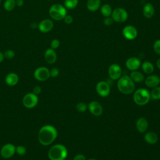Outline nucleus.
I'll return each instance as SVG.
<instances>
[{"mask_svg":"<svg viewBox=\"0 0 160 160\" xmlns=\"http://www.w3.org/2000/svg\"><path fill=\"white\" fill-rule=\"evenodd\" d=\"M1 0H0V4H1Z\"/></svg>","mask_w":160,"mask_h":160,"instance_id":"obj_43","label":"nucleus"},{"mask_svg":"<svg viewBox=\"0 0 160 160\" xmlns=\"http://www.w3.org/2000/svg\"><path fill=\"white\" fill-rule=\"evenodd\" d=\"M150 99V92L144 88L138 89L133 94V100L134 102L139 106H144L146 104L148 103Z\"/></svg>","mask_w":160,"mask_h":160,"instance_id":"obj_5","label":"nucleus"},{"mask_svg":"<svg viewBox=\"0 0 160 160\" xmlns=\"http://www.w3.org/2000/svg\"><path fill=\"white\" fill-rule=\"evenodd\" d=\"M156 65H157V67L160 69V58L157 61Z\"/></svg>","mask_w":160,"mask_h":160,"instance_id":"obj_41","label":"nucleus"},{"mask_svg":"<svg viewBox=\"0 0 160 160\" xmlns=\"http://www.w3.org/2000/svg\"><path fill=\"white\" fill-rule=\"evenodd\" d=\"M154 12H155L154 8L151 3L148 2L143 6L142 14L145 18L148 19L151 18L154 16Z\"/></svg>","mask_w":160,"mask_h":160,"instance_id":"obj_19","label":"nucleus"},{"mask_svg":"<svg viewBox=\"0 0 160 160\" xmlns=\"http://www.w3.org/2000/svg\"><path fill=\"white\" fill-rule=\"evenodd\" d=\"M88 108L90 112L96 116H99L102 114L103 108L101 104L98 101H94L89 103Z\"/></svg>","mask_w":160,"mask_h":160,"instance_id":"obj_14","label":"nucleus"},{"mask_svg":"<svg viewBox=\"0 0 160 160\" xmlns=\"http://www.w3.org/2000/svg\"><path fill=\"white\" fill-rule=\"evenodd\" d=\"M96 90L97 93L101 97H106L110 93L109 84L104 81H99L97 83L96 86Z\"/></svg>","mask_w":160,"mask_h":160,"instance_id":"obj_11","label":"nucleus"},{"mask_svg":"<svg viewBox=\"0 0 160 160\" xmlns=\"http://www.w3.org/2000/svg\"><path fill=\"white\" fill-rule=\"evenodd\" d=\"M16 152V146L11 143L4 144L1 149L0 154L4 159H9L11 158Z\"/></svg>","mask_w":160,"mask_h":160,"instance_id":"obj_10","label":"nucleus"},{"mask_svg":"<svg viewBox=\"0 0 160 160\" xmlns=\"http://www.w3.org/2000/svg\"><path fill=\"white\" fill-rule=\"evenodd\" d=\"M142 69L144 72L146 74H151L154 71V66L153 64L149 61H144L141 65Z\"/></svg>","mask_w":160,"mask_h":160,"instance_id":"obj_25","label":"nucleus"},{"mask_svg":"<svg viewBox=\"0 0 160 160\" xmlns=\"http://www.w3.org/2000/svg\"><path fill=\"white\" fill-rule=\"evenodd\" d=\"M118 88L124 94H130L134 91L135 84L128 76H121L118 81Z\"/></svg>","mask_w":160,"mask_h":160,"instance_id":"obj_3","label":"nucleus"},{"mask_svg":"<svg viewBox=\"0 0 160 160\" xmlns=\"http://www.w3.org/2000/svg\"><path fill=\"white\" fill-rule=\"evenodd\" d=\"M108 74L111 79L113 80L119 79L121 77L122 69L118 64H112L108 68Z\"/></svg>","mask_w":160,"mask_h":160,"instance_id":"obj_12","label":"nucleus"},{"mask_svg":"<svg viewBox=\"0 0 160 160\" xmlns=\"http://www.w3.org/2000/svg\"><path fill=\"white\" fill-rule=\"evenodd\" d=\"M111 16L114 21L121 23L126 21L128 18V13L122 8H116L112 10Z\"/></svg>","mask_w":160,"mask_h":160,"instance_id":"obj_6","label":"nucleus"},{"mask_svg":"<svg viewBox=\"0 0 160 160\" xmlns=\"http://www.w3.org/2000/svg\"><path fill=\"white\" fill-rule=\"evenodd\" d=\"M88 160H97V159H94V158H91V159H88Z\"/></svg>","mask_w":160,"mask_h":160,"instance_id":"obj_42","label":"nucleus"},{"mask_svg":"<svg viewBox=\"0 0 160 160\" xmlns=\"http://www.w3.org/2000/svg\"><path fill=\"white\" fill-rule=\"evenodd\" d=\"M100 11L103 16L109 17L111 16L112 9L109 4H104L101 6Z\"/></svg>","mask_w":160,"mask_h":160,"instance_id":"obj_24","label":"nucleus"},{"mask_svg":"<svg viewBox=\"0 0 160 160\" xmlns=\"http://www.w3.org/2000/svg\"><path fill=\"white\" fill-rule=\"evenodd\" d=\"M76 110L79 112H84L86 111L87 108H88V106L86 103L84 102H80L79 103H78L76 104Z\"/></svg>","mask_w":160,"mask_h":160,"instance_id":"obj_29","label":"nucleus"},{"mask_svg":"<svg viewBox=\"0 0 160 160\" xmlns=\"http://www.w3.org/2000/svg\"><path fill=\"white\" fill-rule=\"evenodd\" d=\"M50 77V71L44 66L36 68L34 72V78L39 81H45Z\"/></svg>","mask_w":160,"mask_h":160,"instance_id":"obj_8","label":"nucleus"},{"mask_svg":"<svg viewBox=\"0 0 160 160\" xmlns=\"http://www.w3.org/2000/svg\"><path fill=\"white\" fill-rule=\"evenodd\" d=\"M136 129L139 132L141 133L145 132L148 129V122L145 118H142V117L139 118L136 121Z\"/></svg>","mask_w":160,"mask_h":160,"instance_id":"obj_18","label":"nucleus"},{"mask_svg":"<svg viewBox=\"0 0 160 160\" xmlns=\"http://www.w3.org/2000/svg\"><path fill=\"white\" fill-rule=\"evenodd\" d=\"M60 45V42L58 39H54L51 42V48L53 49H57Z\"/></svg>","mask_w":160,"mask_h":160,"instance_id":"obj_33","label":"nucleus"},{"mask_svg":"<svg viewBox=\"0 0 160 160\" xmlns=\"http://www.w3.org/2000/svg\"><path fill=\"white\" fill-rule=\"evenodd\" d=\"M41 92V88L39 86H36L33 88V89H32V92L34 94H35L36 95H38L39 94H40Z\"/></svg>","mask_w":160,"mask_h":160,"instance_id":"obj_37","label":"nucleus"},{"mask_svg":"<svg viewBox=\"0 0 160 160\" xmlns=\"http://www.w3.org/2000/svg\"><path fill=\"white\" fill-rule=\"evenodd\" d=\"M129 77L134 82H141L144 80V75L139 71H132L130 73Z\"/></svg>","mask_w":160,"mask_h":160,"instance_id":"obj_23","label":"nucleus"},{"mask_svg":"<svg viewBox=\"0 0 160 160\" xmlns=\"http://www.w3.org/2000/svg\"><path fill=\"white\" fill-rule=\"evenodd\" d=\"M58 136L56 128L52 125H44L38 132V141L42 146H49L52 144Z\"/></svg>","mask_w":160,"mask_h":160,"instance_id":"obj_1","label":"nucleus"},{"mask_svg":"<svg viewBox=\"0 0 160 160\" xmlns=\"http://www.w3.org/2000/svg\"><path fill=\"white\" fill-rule=\"evenodd\" d=\"M68 155L67 148L61 144L52 146L48 151V156L50 160H64Z\"/></svg>","mask_w":160,"mask_h":160,"instance_id":"obj_2","label":"nucleus"},{"mask_svg":"<svg viewBox=\"0 0 160 160\" xmlns=\"http://www.w3.org/2000/svg\"><path fill=\"white\" fill-rule=\"evenodd\" d=\"M45 61L48 64H53L56 61L57 54L54 49L52 48H48L44 52Z\"/></svg>","mask_w":160,"mask_h":160,"instance_id":"obj_16","label":"nucleus"},{"mask_svg":"<svg viewBox=\"0 0 160 160\" xmlns=\"http://www.w3.org/2000/svg\"><path fill=\"white\" fill-rule=\"evenodd\" d=\"M153 49L157 54L160 55V39H158L154 42Z\"/></svg>","mask_w":160,"mask_h":160,"instance_id":"obj_32","label":"nucleus"},{"mask_svg":"<svg viewBox=\"0 0 160 160\" xmlns=\"http://www.w3.org/2000/svg\"><path fill=\"white\" fill-rule=\"evenodd\" d=\"M113 22H114V21H113L112 18H111V16L105 17V18L104 19V21H103L104 24L106 26H111L113 23Z\"/></svg>","mask_w":160,"mask_h":160,"instance_id":"obj_34","label":"nucleus"},{"mask_svg":"<svg viewBox=\"0 0 160 160\" xmlns=\"http://www.w3.org/2000/svg\"><path fill=\"white\" fill-rule=\"evenodd\" d=\"M141 64L140 59L136 57H131L128 58L125 63L126 67L131 71L138 69Z\"/></svg>","mask_w":160,"mask_h":160,"instance_id":"obj_15","label":"nucleus"},{"mask_svg":"<svg viewBox=\"0 0 160 160\" xmlns=\"http://www.w3.org/2000/svg\"><path fill=\"white\" fill-rule=\"evenodd\" d=\"M14 56H15V52L12 49H8L5 51V52H4V58L7 59H11L14 57Z\"/></svg>","mask_w":160,"mask_h":160,"instance_id":"obj_31","label":"nucleus"},{"mask_svg":"<svg viewBox=\"0 0 160 160\" xmlns=\"http://www.w3.org/2000/svg\"><path fill=\"white\" fill-rule=\"evenodd\" d=\"M59 71L57 68H53L50 70V76L52 78H56L59 75Z\"/></svg>","mask_w":160,"mask_h":160,"instance_id":"obj_35","label":"nucleus"},{"mask_svg":"<svg viewBox=\"0 0 160 160\" xmlns=\"http://www.w3.org/2000/svg\"><path fill=\"white\" fill-rule=\"evenodd\" d=\"M73 160H86V157L83 154H79L74 156Z\"/></svg>","mask_w":160,"mask_h":160,"instance_id":"obj_38","label":"nucleus"},{"mask_svg":"<svg viewBox=\"0 0 160 160\" xmlns=\"http://www.w3.org/2000/svg\"><path fill=\"white\" fill-rule=\"evenodd\" d=\"M19 81V76L14 72L8 74L5 78L6 83L9 86H14L18 84Z\"/></svg>","mask_w":160,"mask_h":160,"instance_id":"obj_20","label":"nucleus"},{"mask_svg":"<svg viewBox=\"0 0 160 160\" xmlns=\"http://www.w3.org/2000/svg\"><path fill=\"white\" fill-rule=\"evenodd\" d=\"M54 27V22L50 19H42L38 25V28L41 32L47 33L52 30Z\"/></svg>","mask_w":160,"mask_h":160,"instance_id":"obj_13","label":"nucleus"},{"mask_svg":"<svg viewBox=\"0 0 160 160\" xmlns=\"http://www.w3.org/2000/svg\"><path fill=\"white\" fill-rule=\"evenodd\" d=\"M16 6V0H6L3 4L4 9L7 11H12Z\"/></svg>","mask_w":160,"mask_h":160,"instance_id":"obj_26","label":"nucleus"},{"mask_svg":"<svg viewBox=\"0 0 160 160\" xmlns=\"http://www.w3.org/2000/svg\"><path fill=\"white\" fill-rule=\"evenodd\" d=\"M151 98L154 100L160 99V87L156 86L153 88L150 92Z\"/></svg>","mask_w":160,"mask_h":160,"instance_id":"obj_28","label":"nucleus"},{"mask_svg":"<svg viewBox=\"0 0 160 160\" xmlns=\"http://www.w3.org/2000/svg\"><path fill=\"white\" fill-rule=\"evenodd\" d=\"M144 140L145 141L150 144H156L158 140V135L154 132H148L144 135Z\"/></svg>","mask_w":160,"mask_h":160,"instance_id":"obj_22","label":"nucleus"},{"mask_svg":"<svg viewBox=\"0 0 160 160\" xmlns=\"http://www.w3.org/2000/svg\"><path fill=\"white\" fill-rule=\"evenodd\" d=\"M160 83V78L156 75H150L145 79V84L148 88H155Z\"/></svg>","mask_w":160,"mask_h":160,"instance_id":"obj_17","label":"nucleus"},{"mask_svg":"<svg viewBox=\"0 0 160 160\" xmlns=\"http://www.w3.org/2000/svg\"><path fill=\"white\" fill-rule=\"evenodd\" d=\"M49 14L50 17L56 21H60L64 19L67 14L66 8L61 4H52L49 9Z\"/></svg>","mask_w":160,"mask_h":160,"instance_id":"obj_4","label":"nucleus"},{"mask_svg":"<svg viewBox=\"0 0 160 160\" xmlns=\"http://www.w3.org/2000/svg\"><path fill=\"white\" fill-rule=\"evenodd\" d=\"M16 152L19 156H23L26 153V148L22 145L16 147Z\"/></svg>","mask_w":160,"mask_h":160,"instance_id":"obj_30","label":"nucleus"},{"mask_svg":"<svg viewBox=\"0 0 160 160\" xmlns=\"http://www.w3.org/2000/svg\"><path fill=\"white\" fill-rule=\"evenodd\" d=\"M101 0H88L86 7L91 12L96 11L101 6Z\"/></svg>","mask_w":160,"mask_h":160,"instance_id":"obj_21","label":"nucleus"},{"mask_svg":"<svg viewBox=\"0 0 160 160\" xmlns=\"http://www.w3.org/2000/svg\"><path fill=\"white\" fill-rule=\"evenodd\" d=\"M79 0H64V6L66 9H73L78 6Z\"/></svg>","mask_w":160,"mask_h":160,"instance_id":"obj_27","label":"nucleus"},{"mask_svg":"<svg viewBox=\"0 0 160 160\" xmlns=\"http://www.w3.org/2000/svg\"><path fill=\"white\" fill-rule=\"evenodd\" d=\"M4 59V53H2L1 51H0V62H2L3 60Z\"/></svg>","mask_w":160,"mask_h":160,"instance_id":"obj_40","label":"nucleus"},{"mask_svg":"<svg viewBox=\"0 0 160 160\" xmlns=\"http://www.w3.org/2000/svg\"><path fill=\"white\" fill-rule=\"evenodd\" d=\"M16 4L18 7H21L24 4L23 0H16Z\"/></svg>","mask_w":160,"mask_h":160,"instance_id":"obj_39","label":"nucleus"},{"mask_svg":"<svg viewBox=\"0 0 160 160\" xmlns=\"http://www.w3.org/2000/svg\"><path fill=\"white\" fill-rule=\"evenodd\" d=\"M38 97L33 92H29L25 94L22 98L24 106L28 109L34 108L38 103Z\"/></svg>","mask_w":160,"mask_h":160,"instance_id":"obj_7","label":"nucleus"},{"mask_svg":"<svg viewBox=\"0 0 160 160\" xmlns=\"http://www.w3.org/2000/svg\"><path fill=\"white\" fill-rule=\"evenodd\" d=\"M122 36L128 40H134L138 36V30L137 29L132 26V25H128L125 26L122 31Z\"/></svg>","mask_w":160,"mask_h":160,"instance_id":"obj_9","label":"nucleus"},{"mask_svg":"<svg viewBox=\"0 0 160 160\" xmlns=\"http://www.w3.org/2000/svg\"><path fill=\"white\" fill-rule=\"evenodd\" d=\"M64 21L67 24H70L73 22V18L71 15H66V16L64 18Z\"/></svg>","mask_w":160,"mask_h":160,"instance_id":"obj_36","label":"nucleus"}]
</instances>
